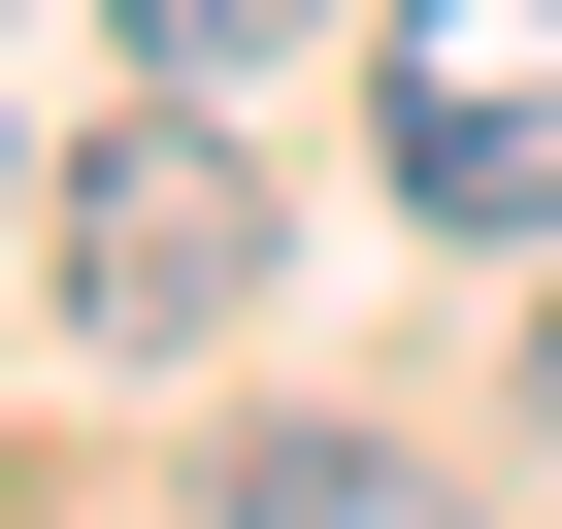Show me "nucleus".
<instances>
[{"instance_id":"f257e3e1","label":"nucleus","mask_w":562,"mask_h":529,"mask_svg":"<svg viewBox=\"0 0 562 529\" xmlns=\"http://www.w3.org/2000/svg\"><path fill=\"white\" fill-rule=\"evenodd\" d=\"M364 133L430 232H562V0H397L364 34Z\"/></svg>"},{"instance_id":"f03ea898","label":"nucleus","mask_w":562,"mask_h":529,"mask_svg":"<svg viewBox=\"0 0 562 529\" xmlns=\"http://www.w3.org/2000/svg\"><path fill=\"white\" fill-rule=\"evenodd\" d=\"M232 299H265V166H232V133H100V166H67V331L166 364V331H232Z\"/></svg>"},{"instance_id":"7ed1b4c3","label":"nucleus","mask_w":562,"mask_h":529,"mask_svg":"<svg viewBox=\"0 0 562 529\" xmlns=\"http://www.w3.org/2000/svg\"><path fill=\"white\" fill-rule=\"evenodd\" d=\"M199 529H430V463H364V430H232Z\"/></svg>"},{"instance_id":"20e7f679","label":"nucleus","mask_w":562,"mask_h":529,"mask_svg":"<svg viewBox=\"0 0 562 529\" xmlns=\"http://www.w3.org/2000/svg\"><path fill=\"white\" fill-rule=\"evenodd\" d=\"M100 34H133V67H265L299 0H100Z\"/></svg>"},{"instance_id":"39448f33","label":"nucleus","mask_w":562,"mask_h":529,"mask_svg":"<svg viewBox=\"0 0 562 529\" xmlns=\"http://www.w3.org/2000/svg\"><path fill=\"white\" fill-rule=\"evenodd\" d=\"M529 430H562V299H529Z\"/></svg>"}]
</instances>
